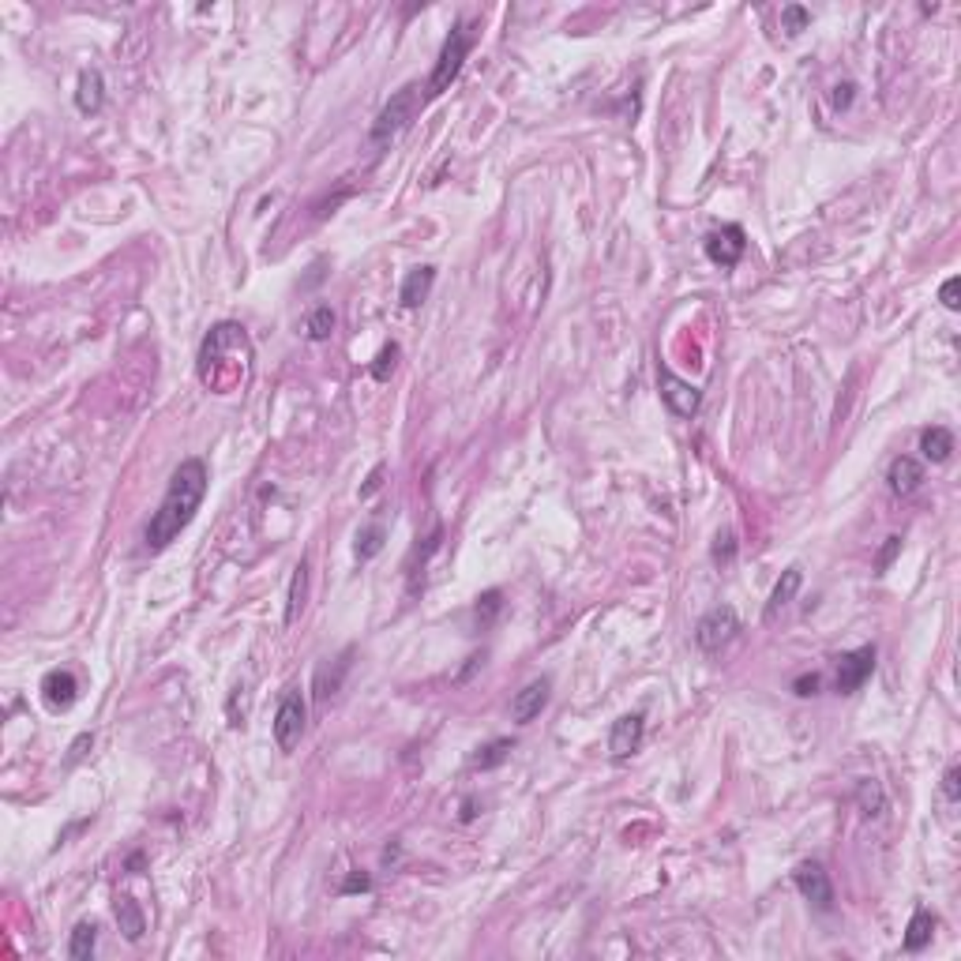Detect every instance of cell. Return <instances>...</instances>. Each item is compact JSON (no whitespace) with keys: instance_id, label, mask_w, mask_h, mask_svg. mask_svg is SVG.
I'll return each instance as SVG.
<instances>
[{"instance_id":"cell-28","label":"cell","mask_w":961,"mask_h":961,"mask_svg":"<svg viewBox=\"0 0 961 961\" xmlns=\"http://www.w3.org/2000/svg\"><path fill=\"white\" fill-rule=\"evenodd\" d=\"M500 609H503V594H500V589H485V594L477 597V605H474L477 628H493L496 616H500Z\"/></svg>"},{"instance_id":"cell-25","label":"cell","mask_w":961,"mask_h":961,"mask_svg":"<svg viewBox=\"0 0 961 961\" xmlns=\"http://www.w3.org/2000/svg\"><path fill=\"white\" fill-rule=\"evenodd\" d=\"M856 804H860V812H864L868 819H879V815L886 812L883 785H879V781H860V785H856Z\"/></svg>"},{"instance_id":"cell-10","label":"cell","mask_w":961,"mask_h":961,"mask_svg":"<svg viewBox=\"0 0 961 961\" xmlns=\"http://www.w3.org/2000/svg\"><path fill=\"white\" fill-rule=\"evenodd\" d=\"M702 248H706V256H710V263H717V267H736L740 260H744V252H748V237H744V229L733 222V226L714 229L710 237L702 241Z\"/></svg>"},{"instance_id":"cell-21","label":"cell","mask_w":961,"mask_h":961,"mask_svg":"<svg viewBox=\"0 0 961 961\" xmlns=\"http://www.w3.org/2000/svg\"><path fill=\"white\" fill-rule=\"evenodd\" d=\"M116 924H121V932H124L128 942H140L143 932H147V920H143V913H140V905L132 901L128 893H121V898H116Z\"/></svg>"},{"instance_id":"cell-33","label":"cell","mask_w":961,"mask_h":961,"mask_svg":"<svg viewBox=\"0 0 961 961\" xmlns=\"http://www.w3.org/2000/svg\"><path fill=\"white\" fill-rule=\"evenodd\" d=\"M957 297H961V278H947V282H942V290H939L942 308H947V312H957V308H961V300H957Z\"/></svg>"},{"instance_id":"cell-22","label":"cell","mask_w":961,"mask_h":961,"mask_svg":"<svg viewBox=\"0 0 961 961\" xmlns=\"http://www.w3.org/2000/svg\"><path fill=\"white\" fill-rule=\"evenodd\" d=\"M305 594H308V560H300L293 567L290 579V601H285V623H297L300 609H305Z\"/></svg>"},{"instance_id":"cell-14","label":"cell","mask_w":961,"mask_h":961,"mask_svg":"<svg viewBox=\"0 0 961 961\" xmlns=\"http://www.w3.org/2000/svg\"><path fill=\"white\" fill-rule=\"evenodd\" d=\"M886 481H890L893 496H913L924 485V462H917L913 454H898V459L890 462V469H886Z\"/></svg>"},{"instance_id":"cell-12","label":"cell","mask_w":961,"mask_h":961,"mask_svg":"<svg viewBox=\"0 0 961 961\" xmlns=\"http://www.w3.org/2000/svg\"><path fill=\"white\" fill-rule=\"evenodd\" d=\"M549 695H552V680H549V677L530 680V684L511 699V717H515L518 725H530V721L549 706Z\"/></svg>"},{"instance_id":"cell-17","label":"cell","mask_w":961,"mask_h":961,"mask_svg":"<svg viewBox=\"0 0 961 961\" xmlns=\"http://www.w3.org/2000/svg\"><path fill=\"white\" fill-rule=\"evenodd\" d=\"M432 282H436V267H413V271L402 278V290H398V300L402 308H417L425 305L428 293H432Z\"/></svg>"},{"instance_id":"cell-37","label":"cell","mask_w":961,"mask_h":961,"mask_svg":"<svg viewBox=\"0 0 961 961\" xmlns=\"http://www.w3.org/2000/svg\"><path fill=\"white\" fill-rule=\"evenodd\" d=\"M819 684H822V680H819V672H807V677H797L792 691H797L800 699H807V695H815V691H819Z\"/></svg>"},{"instance_id":"cell-1","label":"cell","mask_w":961,"mask_h":961,"mask_svg":"<svg viewBox=\"0 0 961 961\" xmlns=\"http://www.w3.org/2000/svg\"><path fill=\"white\" fill-rule=\"evenodd\" d=\"M207 485H211V474H207V462H204V459H184V462L173 469L170 488H165V496H162V503H158V511L150 515L147 530H143V545H147V552H162L165 545L173 541V537H180V530L196 518L199 503H204Z\"/></svg>"},{"instance_id":"cell-19","label":"cell","mask_w":961,"mask_h":961,"mask_svg":"<svg viewBox=\"0 0 961 961\" xmlns=\"http://www.w3.org/2000/svg\"><path fill=\"white\" fill-rule=\"evenodd\" d=\"M920 451H924L927 462H950V454H954V432L942 428V425L924 428L920 432Z\"/></svg>"},{"instance_id":"cell-35","label":"cell","mask_w":961,"mask_h":961,"mask_svg":"<svg viewBox=\"0 0 961 961\" xmlns=\"http://www.w3.org/2000/svg\"><path fill=\"white\" fill-rule=\"evenodd\" d=\"M368 890H372V879H368L364 871H349V875H346L342 893H368Z\"/></svg>"},{"instance_id":"cell-24","label":"cell","mask_w":961,"mask_h":961,"mask_svg":"<svg viewBox=\"0 0 961 961\" xmlns=\"http://www.w3.org/2000/svg\"><path fill=\"white\" fill-rule=\"evenodd\" d=\"M334 324H339L334 308H331V305H319V308H312L308 319H305V334H308L312 342H327L331 334H334Z\"/></svg>"},{"instance_id":"cell-29","label":"cell","mask_w":961,"mask_h":961,"mask_svg":"<svg viewBox=\"0 0 961 961\" xmlns=\"http://www.w3.org/2000/svg\"><path fill=\"white\" fill-rule=\"evenodd\" d=\"M398 342H387L380 353H376V361H372V368H368V372H372V380L376 383H387L391 380V372H395V364H398Z\"/></svg>"},{"instance_id":"cell-15","label":"cell","mask_w":961,"mask_h":961,"mask_svg":"<svg viewBox=\"0 0 961 961\" xmlns=\"http://www.w3.org/2000/svg\"><path fill=\"white\" fill-rule=\"evenodd\" d=\"M800 586H804V571H800V567H785V571H781V579L773 582V589H770V601H766V609H763V623H773V620H778L785 605L800 594Z\"/></svg>"},{"instance_id":"cell-5","label":"cell","mask_w":961,"mask_h":961,"mask_svg":"<svg viewBox=\"0 0 961 961\" xmlns=\"http://www.w3.org/2000/svg\"><path fill=\"white\" fill-rule=\"evenodd\" d=\"M305 717H308L305 695H300L297 687H290V691L282 695L278 710H275V725H271L278 751H293V748L300 744V733H305Z\"/></svg>"},{"instance_id":"cell-7","label":"cell","mask_w":961,"mask_h":961,"mask_svg":"<svg viewBox=\"0 0 961 961\" xmlns=\"http://www.w3.org/2000/svg\"><path fill=\"white\" fill-rule=\"evenodd\" d=\"M792 883H797L800 898L812 901L819 913H830V909H834L830 875H826V868L819 864V860H804V864H797V871H792Z\"/></svg>"},{"instance_id":"cell-6","label":"cell","mask_w":961,"mask_h":961,"mask_svg":"<svg viewBox=\"0 0 961 961\" xmlns=\"http://www.w3.org/2000/svg\"><path fill=\"white\" fill-rule=\"evenodd\" d=\"M736 631H740V616H736V609H733V605H717V609H710V613H706V616L695 623V643H699V650H706V653H717L721 646H729V643H733Z\"/></svg>"},{"instance_id":"cell-8","label":"cell","mask_w":961,"mask_h":961,"mask_svg":"<svg viewBox=\"0 0 961 961\" xmlns=\"http://www.w3.org/2000/svg\"><path fill=\"white\" fill-rule=\"evenodd\" d=\"M657 387H661L665 406L677 413V417H691V413L699 410V402H702L699 387H695V383H687V380H680V376L672 372V368H665V364H657Z\"/></svg>"},{"instance_id":"cell-2","label":"cell","mask_w":961,"mask_h":961,"mask_svg":"<svg viewBox=\"0 0 961 961\" xmlns=\"http://www.w3.org/2000/svg\"><path fill=\"white\" fill-rule=\"evenodd\" d=\"M241 361H252V346H248V334L241 324H218L211 327V334L204 339V349H199V380H204L211 391L226 395L233 383H237L248 364H237Z\"/></svg>"},{"instance_id":"cell-3","label":"cell","mask_w":961,"mask_h":961,"mask_svg":"<svg viewBox=\"0 0 961 961\" xmlns=\"http://www.w3.org/2000/svg\"><path fill=\"white\" fill-rule=\"evenodd\" d=\"M469 49H474V27L459 20V23L451 27V35L444 38L440 57H436V68H432V76H428V83H425V94H428V98H440L444 91H451V83L459 79L462 64H466V57H469Z\"/></svg>"},{"instance_id":"cell-9","label":"cell","mask_w":961,"mask_h":961,"mask_svg":"<svg viewBox=\"0 0 961 961\" xmlns=\"http://www.w3.org/2000/svg\"><path fill=\"white\" fill-rule=\"evenodd\" d=\"M643 740H646V717L643 714H623L613 721V729H609V755L616 758V763H623V758H631L638 748H643Z\"/></svg>"},{"instance_id":"cell-30","label":"cell","mask_w":961,"mask_h":961,"mask_svg":"<svg viewBox=\"0 0 961 961\" xmlns=\"http://www.w3.org/2000/svg\"><path fill=\"white\" fill-rule=\"evenodd\" d=\"M807 23H812V12H807V8H800V4H785V8H781V27H785V35L797 38Z\"/></svg>"},{"instance_id":"cell-20","label":"cell","mask_w":961,"mask_h":961,"mask_svg":"<svg viewBox=\"0 0 961 961\" xmlns=\"http://www.w3.org/2000/svg\"><path fill=\"white\" fill-rule=\"evenodd\" d=\"M932 935H935V913H927V909H917L913 920H909V927H905L901 947H905L909 954H920L927 942H932Z\"/></svg>"},{"instance_id":"cell-32","label":"cell","mask_w":961,"mask_h":961,"mask_svg":"<svg viewBox=\"0 0 961 961\" xmlns=\"http://www.w3.org/2000/svg\"><path fill=\"white\" fill-rule=\"evenodd\" d=\"M733 556H736V537H733V530H725V533H717V541H714V564L729 567Z\"/></svg>"},{"instance_id":"cell-26","label":"cell","mask_w":961,"mask_h":961,"mask_svg":"<svg viewBox=\"0 0 961 961\" xmlns=\"http://www.w3.org/2000/svg\"><path fill=\"white\" fill-rule=\"evenodd\" d=\"M511 751H515L511 740H493V744H485V748L474 755V763H469V766H474V770H496V766L508 763V755H511Z\"/></svg>"},{"instance_id":"cell-34","label":"cell","mask_w":961,"mask_h":961,"mask_svg":"<svg viewBox=\"0 0 961 961\" xmlns=\"http://www.w3.org/2000/svg\"><path fill=\"white\" fill-rule=\"evenodd\" d=\"M942 797H947L950 804L961 800V766H950L947 773H942Z\"/></svg>"},{"instance_id":"cell-38","label":"cell","mask_w":961,"mask_h":961,"mask_svg":"<svg viewBox=\"0 0 961 961\" xmlns=\"http://www.w3.org/2000/svg\"><path fill=\"white\" fill-rule=\"evenodd\" d=\"M91 744H94V736H91V733H83V736H76V744L68 748V766H76V763H79V758H83V755H87V748H91Z\"/></svg>"},{"instance_id":"cell-4","label":"cell","mask_w":961,"mask_h":961,"mask_svg":"<svg viewBox=\"0 0 961 961\" xmlns=\"http://www.w3.org/2000/svg\"><path fill=\"white\" fill-rule=\"evenodd\" d=\"M417 106H420V87H417V83H406V87H398V91L391 94V102H387V106L380 109V116L372 121V132H368L372 147H383V143H391L395 136H402V132L413 124Z\"/></svg>"},{"instance_id":"cell-18","label":"cell","mask_w":961,"mask_h":961,"mask_svg":"<svg viewBox=\"0 0 961 961\" xmlns=\"http://www.w3.org/2000/svg\"><path fill=\"white\" fill-rule=\"evenodd\" d=\"M349 665H353V646H346L339 657H334V669H331V665H319V672H316V699H319V702H324L327 695H334V691L342 687Z\"/></svg>"},{"instance_id":"cell-40","label":"cell","mask_w":961,"mask_h":961,"mask_svg":"<svg viewBox=\"0 0 961 961\" xmlns=\"http://www.w3.org/2000/svg\"><path fill=\"white\" fill-rule=\"evenodd\" d=\"M477 665H485V653H474V657H469V665L459 672V684H466L469 677H474V669H477Z\"/></svg>"},{"instance_id":"cell-23","label":"cell","mask_w":961,"mask_h":961,"mask_svg":"<svg viewBox=\"0 0 961 961\" xmlns=\"http://www.w3.org/2000/svg\"><path fill=\"white\" fill-rule=\"evenodd\" d=\"M94 947H98V924L79 920V924L72 927V939H68V957L87 961V957L94 954Z\"/></svg>"},{"instance_id":"cell-42","label":"cell","mask_w":961,"mask_h":961,"mask_svg":"<svg viewBox=\"0 0 961 961\" xmlns=\"http://www.w3.org/2000/svg\"><path fill=\"white\" fill-rule=\"evenodd\" d=\"M143 868V853H132L128 856V871H140Z\"/></svg>"},{"instance_id":"cell-11","label":"cell","mask_w":961,"mask_h":961,"mask_svg":"<svg viewBox=\"0 0 961 961\" xmlns=\"http://www.w3.org/2000/svg\"><path fill=\"white\" fill-rule=\"evenodd\" d=\"M875 672V646H860L837 657V691L841 695H853V691L864 687V680Z\"/></svg>"},{"instance_id":"cell-13","label":"cell","mask_w":961,"mask_h":961,"mask_svg":"<svg viewBox=\"0 0 961 961\" xmlns=\"http://www.w3.org/2000/svg\"><path fill=\"white\" fill-rule=\"evenodd\" d=\"M42 699L53 706V710H68V706L79 699V680L68 669H53L42 677Z\"/></svg>"},{"instance_id":"cell-41","label":"cell","mask_w":961,"mask_h":961,"mask_svg":"<svg viewBox=\"0 0 961 961\" xmlns=\"http://www.w3.org/2000/svg\"><path fill=\"white\" fill-rule=\"evenodd\" d=\"M474 815H477V804H474V800H466V804H462V822H469Z\"/></svg>"},{"instance_id":"cell-31","label":"cell","mask_w":961,"mask_h":961,"mask_svg":"<svg viewBox=\"0 0 961 961\" xmlns=\"http://www.w3.org/2000/svg\"><path fill=\"white\" fill-rule=\"evenodd\" d=\"M898 556H901V537L893 533V537H886V545L879 549V556H875V575H886L890 564L898 560Z\"/></svg>"},{"instance_id":"cell-36","label":"cell","mask_w":961,"mask_h":961,"mask_svg":"<svg viewBox=\"0 0 961 961\" xmlns=\"http://www.w3.org/2000/svg\"><path fill=\"white\" fill-rule=\"evenodd\" d=\"M383 474H387V466L380 462V466H372V474H368V481H364V488H361V500H372L380 488H383Z\"/></svg>"},{"instance_id":"cell-27","label":"cell","mask_w":961,"mask_h":961,"mask_svg":"<svg viewBox=\"0 0 961 961\" xmlns=\"http://www.w3.org/2000/svg\"><path fill=\"white\" fill-rule=\"evenodd\" d=\"M383 541H387V530L380 526V522H372V526H364L357 533V545H353V552H357V560L364 564V560H372V556L383 552Z\"/></svg>"},{"instance_id":"cell-16","label":"cell","mask_w":961,"mask_h":961,"mask_svg":"<svg viewBox=\"0 0 961 961\" xmlns=\"http://www.w3.org/2000/svg\"><path fill=\"white\" fill-rule=\"evenodd\" d=\"M106 106V79L98 68H87V72H79V83H76V109L79 113H102Z\"/></svg>"},{"instance_id":"cell-39","label":"cell","mask_w":961,"mask_h":961,"mask_svg":"<svg viewBox=\"0 0 961 961\" xmlns=\"http://www.w3.org/2000/svg\"><path fill=\"white\" fill-rule=\"evenodd\" d=\"M853 98H856V87H853V83H837V87H834V106H837V109H849V106H853Z\"/></svg>"}]
</instances>
